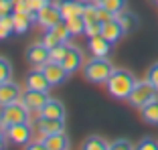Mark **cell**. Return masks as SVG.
<instances>
[{
  "instance_id": "cell-1",
  "label": "cell",
  "mask_w": 158,
  "mask_h": 150,
  "mask_svg": "<svg viewBox=\"0 0 158 150\" xmlns=\"http://www.w3.org/2000/svg\"><path fill=\"white\" fill-rule=\"evenodd\" d=\"M136 81L138 79H136L128 69H114L112 75H110V79L106 81V89H107V94L112 95V98L122 99V102L126 99V102H128V98H130Z\"/></svg>"
},
{
  "instance_id": "cell-2",
  "label": "cell",
  "mask_w": 158,
  "mask_h": 150,
  "mask_svg": "<svg viewBox=\"0 0 158 150\" xmlns=\"http://www.w3.org/2000/svg\"><path fill=\"white\" fill-rule=\"evenodd\" d=\"M116 67L112 65V61L107 57H93L89 61L83 63L81 71H83V77L89 81V83H95V85H102L110 79V75Z\"/></svg>"
},
{
  "instance_id": "cell-3",
  "label": "cell",
  "mask_w": 158,
  "mask_h": 150,
  "mask_svg": "<svg viewBox=\"0 0 158 150\" xmlns=\"http://www.w3.org/2000/svg\"><path fill=\"white\" fill-rule=\"evenodd\" d=\"M31 118V110L24 106L23 102H14L8 106H2L0 108V124L2 126H12V124H20V122H28Z\"/></svg>"
},
{
  "instance_id": "cell-4",
  "label": "cell",
  "mask_w": 158,
  "mask_h": 150,
  "mask_svg": "<svg viewBox=\"0 0 158 150\" xmlns=\"http://www.w3.org/2000/svg\"><path fill=\"white\" fill-rule=\"evenodd\" d=\"M154 98H158L156 87H154L148 79H142V81H136V85H134V89H132V94H130V98H128V102H130L132 108L142 110L146 103H150Z\"/></svg>"
},
{
  "instance_id": "cell-5",
  "label": "cell",
  "mask_w": 158,
  "mask_h": 150,
  "mask_svg": "<svg viewBox=\"0 0 158 150\" xmlns=\"http://www.w3.org/2000/svg\"><path fill=\"white\" fill-rule=\"evenodd\" d=\"M6 136L12 144L19 146H27L28 142L33 140V128L28 122H20V124H12V126H6Z\"/></svg>"
},
{
  "instance_id": "cell-6",
  "label": "cell",
  "mask_w": 158,
  "mask_h": 150,
  "mask_svg": "<svg viewBox=\"0 0 158 150\" xmlns=\"http://www.w3.org/2000/svg\"><path fill=\"white\" fill-rule=\"evenodd\" d=\"M41 69H43V73L47 75V79H49V83H51L53 87L63 85L71 77V73L63 67V63H59V61H47Z\"/></svg>"
},
{
  "instance_id": "cell-7",
  "label": "cell",
  "mask_w": 158,
  "mask_h": 150,
  "mask_svg": "<svg viewBox=\"0 0 158 150\" xmlns=\"http://www.w3.org/2000/svg\"><path fill=\"white\" fill-rule=\"evenodd\" d=\"M61 20H63V16H61V10L57 6V2H51V4L43 6L41 10H37V24L41 28H51L57 23H61Z\"/></svg>"
},
{
  "instance_id": "cell-8",
  "label": "cell",
  "mask_w": 158,
  "mask_h": 150,
  "mask_svg": "<svg viewBox=\"0 0 158 150\" xmlns=\"http://www.w3.org/2000/svg\"><path fill=\"white\" fill-rule=\"evenodd\" d=\"M49 59H51V49L47 47L43 41L33 43V45L27 47V61L33 67H43Z\"/></svg>"
},
{
  "instance_id": "cell-9",
  "label": "cell",
  "mask_w": 158,
  "mask_h": 150,
  "mask_svg": "<svg viewBox=\"0 0 158 150\" xmlns=\"http://www.w3.org/2000/svg\"><path fill=\"white\" fill-rule=\"evenodd\" d=\"M47 99H49V94H47V91H39V89H27V91H23V95H20V102H23L31 112H37V114L47 103Z\"/></svg>"
},
{
  "instance_id": "cell-10",
  "label": "cell",
  "mask_w": 158,
  "mask_h": 150,
  "mask_svg": "<svg viewBox=\"0 0 158 150\" xmlns=\"http://www.w3.org/2000/svg\"><path fill=\"white\" fill-rule=\"evenodd\" d=\"M24 87L27 89H39V91H49L53 87L47 79V75L43 73L41 67H35L33 71H28L27 77H24Z\"/></svg>"
},
{
  "instance_id": "cell-11",
  "label": "cell",
  "mask_w": 158,
  "mask_h": 150,
  "mask_svg": "<svg viewBox=\"0 0 158 150\" xmlns=\"http://www.w3.org/2000/svg\"><path fill=\"white\" fill-rule=\"evenodd\" d=\"M61 63H63V67H65L71 75L77 73V71L83 67V63H85L83 51H81L79 47H75V45H69V49H67V53H65V57H63Z\"/></svg>"
},
{
  "instance_id": "cell-12",
  "label": "cell",
  "mask_w": 158,
  "mask_h": 150,
  "mask_svg": "<svg viewBox=\"0 0 158 150\" xmlns=\"http://www.w3.org/2000/svg\"><path fill=\"white\" fill-rule=\"evenodd\" d=\"M20 95H23V91H20L19 83H14L12 79L2 81V83H0V108H2V106H8V103L19 102Z\"/></svg>"
},
{
  "instance_id": "cell-13",
  "label": "cell",
  "mask_w": 158,
  "mask_h": 150,
  "mask_svg": "<svg viewBox=\"0 0 158 150\" xmlns=\"http://www.w3.org/2000/svg\"><path fill=\"white\" fill-rule=\"evenodd\" d=\"M41 144L45 150H67L71 148V140L65 132H57V134H47L41 136Z\"/></svg>"
},
{
  "instance_id": "cell-14",
  "label": "cell",
  "mask_w": 158,
  "mask_h": 150,
  "mask_svg": "<svg viewBox=\"0 0 158 150\" xmlns=\"http://www.w3.org/2000/svg\"><path fill=\"white\" fill-rule=\"evenodd\" d=\"M39 118H53V120H65V106L55 98H49L47 103L39 110Z\"/></svg>"
},
{
  "instance_id": "cell-15",
  "label": "cell",
  "mask_w": 158,
  "mask_h": 150,
  "mask_svg": "<svg viewBox=\"0 0 158 150\" xmlns=\"http://www.w3.org/2000/svg\"><path fill=\"white\" fill-rule=\"evenodd\" d=\"M102 35H103V37H106L110 43H114V45H116V43L126 35V31H124V27L120 24V20L114 16V19L102 23Z\"/></svg>"
},
{
  "instance_id": "cell-16",
  "label": "cell",
  "mask_w": 158,
  "mask_h": 150,
  "mask_svg": "<svg viewBox=\"0 0 158 150\" xmlns=\"http://www.w3.org/2000/svg\"><path fill=\"white\" fill-rule=\"evenodd\" d=\"M14 20V35H24L31 31L35 23H37V14L33 12H12Z\"/></svg>"
},
{
  "instance_id": "cell-17",
  "label": "cell",
  "mask_w": 158,
  "mask_h": 150,
  "mask_svg": "<svg viewBox=\"0 0 158 150\" xmlns=\"http://www.w3.org/2000/svg\"><path fill=\"white\" fill-rule=\"evenodd\" d=\"M112 45L114 43H110L102 33L95 35V37H89V51H91L93 57H107L112 51Z\"/></svg>"
},
{
  "instance_id": "cell-18",
  "label": "cell",
  "mask_w": 158,
  "mask_h": 150,
  "mask_svg": "<svg viewBox=\"0 0 158 150\" xmlns=\"http://www.w3.org/2000/svg\"><path fill=\"white\" fill-rule=\"evenodd\" d=\"M57 6L61 10V16L63 20L71 19V16H77V14L83 12L85 0H57Z\"/></svg>"
},
{
  "instance_id": "cell-19",
  "label": "cell",
  "mask_w": 158,
  "mask_h": 150,
  "mask_svg": "<svg viewBox=\"0 0 158 150\" xmlns=\"http://www.w3.org/2000/svg\"><path fill=\"white\" fill-rule=\"evenodd\" d=\"M37 130L41 136L47 134H57V132H65V120H53V118H39Z\"/></svg>"
},
{
  "instance_id": "cell-20",
  "label": "cell",
  "mask_w": 158,
  "mask_h": 150,
  "mask_svg": "<svg viewBox=\"0 0 158 150\" xmlns=\"http://www.w3.org/2000/svg\"><path fill=\"white\" fill-rule=\"evenodd\" d=\"M116 19L120 20V24H122V27H124L126 35H130V33H134L136 28L140 27V20H138V16H136L134 12H130V10H122V12L118 14Z\"/></svg>"
},
{
  "instance_id": "cell-21",
  "label": "cell",
  "mask_w": 158,
  "mask_h": 150,
  "mask_svg": "<svg viewBox=\"0 0 158 150\" xmlns=\"http://www.w3.org/2000/svg\"><path fill=\"white\" fill-rule=\"evenodd\" d=\"M142 114V120L150 126H158V98H154L150 103H146L144 108L140 110Z\"/></svg>"
},
{
  "instance_id": "cell-22",
  "label": "cell",
  "mask_w": 158,
  "mask_h": 150,
  "mask_svg": "<svg viewBox=\"0 0 158 150\" xmlns=\"http://www.w3.org/2000/svg\"><path fill=\"white\" fill-rule=\"evenodd\" d=\"M67 28H69L71 37H79V35H85V19L83 14H77V16H71L65 20Z\"/></svg>"
},
{
  "instance_id": "cell-23",
  "label": "cell",
  "mask_w": 158,
  "mask_h": 150,
  "mask_svg": "<svg viewBox=\"0 0 158 150\" xmlns=\"http://www.w3.org/2000/svg\"><path fill=\"white\" fill-rule=\"evenodd\" d=\"M81 148L83 150H110V142L102 136H89L83 140Z\"/></svg>"
},
{
  "instance_id": "cell-24",
  "label": "cell",
  "mask_w": 158,
  "mask_h": 150,
  "mask_svg": "<svg viewBox=\"0 0 158 150\" xmlns=\"http://www.w3.org/2000/svg\"><path fill=\"white\" fill-rule=\"evenodd\" d=\"M102 8H106V10H110V12L114 14V16H118V14L122 12V10H126V0H95Z\"/></svg>"
},
{
  "instance_id": "cell-25",
  "label": "cell",
  "mask_w": 158,
  "mask_h": 150,
  "mask_svg": "<svg viewBox=\"0 0 158 150\" xmlns=\"http://www.w3.org/2000/svg\"><path fill=\"white\" fill-rule=\"evenodd\" d=\"M10 35H14L12 14H2L0 16V39H8Z\"/></svg>"
},
{
  "instance_id": "cell-26",
  "label": "cell",
  "mask_w": 158,
  "mask_h": 150,
  "mask_svg": "<svg viewBox=\"0 0 158 150\" xmlns=\"http://www.w3.org/2000/svg\"><path fill=\"white\" fill-rule=\"evenodd\" d=\"M67 49H69V43H59V45H55V47L51 49V59L49 61H63V57H65Z\"/></svg>"
},
{
  "instance_id": "cell-27",
  "label": "cell",
  "mask_w": 158,
  "mask_h": 150,
  "mask_svg": "<svg viewBox=\"0 0 158 150\" xmlns=\"http://www.w3.org/2000/svg\"><path fill=\"white\" fill-rule=\"evenodd\" d=\"M12 77V63L4 57H0V83L2 81H8Z\"/></svg>"
},
{
  "instance_id": "cell-28",
  "label": "cell",
  "mask_w": 158,
  "mask_h": 150,
  "mask_svg": "<svg viewBox=\"0 0 158 150\" xmlns=\"http://www.w3.org/2000/svg\"><path fill=\"white\" fill-rule=\"evenodd\" d=\"M41 41L45 43V45H47L49 49H53L55 45H59V43H61V41H59V37H57V35L53 33V28H45V35H43Z\"/></svg>"
},
{
  "instance_id": "cell-29",
  "label": "cell",
  "mask_w": 158,
  "mask_h": 150,
  "mask_svg": "<svg viewBox=\"0 0 158 150\" xmlns=\"http://www.w3.org/2000/svg\"><path fill=\"white\" fill-rule=\"evenodd\" d=\"M132 148H136V146L128 138H118V140L110 142V150H132Z\"/></svg>"
},
{
  "instance_id": "cell-30",
  "label": "cell",
  "mask_w": 158,
  "mask_h": 150,
  "mask_svg": "<svg viewBox=\"0 0 158 150\" xmlns=\"http://www.w3.org/2000/svg\"><path fill=\"white\" fill-rule=\"evenodd\" d=\"M146 79H148L150 83L156 87V91H158V63H152V65L148 67V71H146Z\"/></svg>"
},
{
  "instance_id": "cell-31",
  "label": "cell",
  "mask_w": 158,
  "mask_h": 150,
  "mask_svg": "<svg viewBox=\"0 0 158 150\" xmlns=\"http://www.w3.org/2000/svg\"><path fill=\"white\" fill-rule=\"evenodd\" d=\"M138 150H158V140L154 138H142V140L136 144Z\"/></svg>"
},
{
  "instance_id": "cell-32",
  "label": "cell",
  "mask_w": 158,
  "mask_h": 150,
  "mask_svg": "<svg viewBox=\"0 0 158 150\" xmlns=\"http://www.w3.org/2000/svg\"><path fill=\"white\" fill-rule=\"evenodd\" d=\"M102 33V23L95 20V23H85V35L87 37H95V35Z\"/></svg>"
},
{
  "instance_id": "cell-33",
  "label": "cell",
  "mask_w": 158,
  "mask_h": 150,
  "mask_svg": "<svg viewBox=\"0 0 158 150\" xmlns=\"http://www.w3.org/2000/svg\"><path fill=\"white\" fill-rule=\"evenodd\" d=\"M14 12V0H0V14H12Z\"/></svg>"
},
{
  "instance_id": "cell-34",
  "label": "cell",
  "mask_w": 158,
  "mask_h": 150,
  "mask_svg": "<svg viewBox=\"0 0 158 150\" xmlns=\"http://www.w3.org/2000/svg\"><path fill=\"white\" fill-rule=\"evenodd\" d=\"M53 0H28V4H31V10H33L35 14H37V10H41L43 6H47V4H51Z\"/></svg>"
},
{
  "instance_id": "cell-35",
  "label": "cell",
  "mask_w": 158,
  "mask_h": 150,
  "mask_svg": "<svg viewBox=\"0 0 158 150\" xmlns=\"http://www.w3.org/2000/svg\"><path fill=\"white\" fill-rule=\"evenodd\" d=\"M6 140H8V136H6V128L0 124V150L6 148Z\"/></svg>"
},
{
  "instance_id": "cell-36",
  "label": "cell",
  "mask_w": 158,
  "mask_h": 150,
  "mask_svg": "<svg viewBox=\"0 0 158 150\" xmlns=\"http://www.w3.org/2000/svg\"><path fill=\"white\" fill-rule=\"evenodd\" d=\"M27 148H28V150H41V148H43V144H41V140H39V142H28Z\"/></svg>"
},
{
  "instance_id": "cell-37",
  "label": "cell",
  "mask_w": 158,
  "mask_h": 150,
  "mask_svg": "<svg viewBox=\"0 0 158 150\" xmlns=\"http://www.w3.org/2000/svg\"><path fill=\"white\" fill-rule=\"evenodd\" d=\"M154 2H156V4H158V0H154Z\"/></svg>"
},
{
  "instance_id": "cell-38",
  "label": "cell",
  "mask_w": 158,
  "mask_h": 150,
  "mask_svg": "<svg viewBox=\"0 0 158 150\" xmlns=\"http://www.w3.org/2000/svg\"><path fill=\"white\" fill-rule=\"evenodd\" d=\"M0 16H2V14H0Z\"/></svg>"
}]
</instances>
